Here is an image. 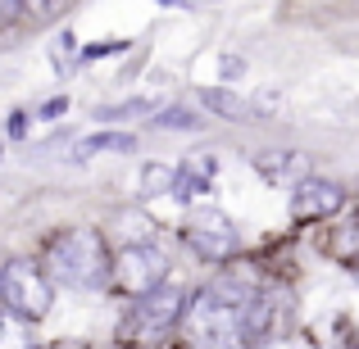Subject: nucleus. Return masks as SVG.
Wrapping results in <instances>:
<instances>
[{
  "label": "nucleus",
  "instance_id": "3",
  "mask_svg": "<svg viewBox=\"0 0 359 349\" xmlns=\"http://www.w3.org/2000/svg\"><path fill=\"white\" fill-rule=\"evenodd\" d=\"M187 332L201 349H245V322H241V308L228 304L223 295L214 290H201L187 308Z\"/></svg>",
  "mask_w": 359,
  "mask_h": 349
},
{
  "label": "nucleus",
  "instance_id": "8",
  "mask_svg": "<svg viewBox=\"0 0 359 349\" xmlns=\"http://www.w3.org/2000/svg\"><path fill=\"white\" fill-rule=\"evenodd\" d=\"M255 168H259L269 182H291V177L309 173V155H300V150H269V155L255 159Z\"/></svg>",
  "mask_w": 359,
  "mask_h": 349
},
{
  "label": "nucleus",
  "instance_id": "15",
  "mask_svg": "<svg viewBox=\"0 0 359 349\" xmlns=\"http://www.w3.org/2000/svg\"><path fill=\"white\" fill-rule=\"evenodd\" d=\"M18 9H23V0H0V27H9L18 18Z\"/></svg>",
  "mask_w": 359,
  "mask_h": 349
},
{
  "label": "nucleus",
  "instance_id": "7",
  "mask_svg": "<svg viewBox=\"0 0 359 349\" xmlns=\"http://www.w3.org/2000/svg\"><path fill=\"white\" fill-rule=\"evenodd\" d=\"M346 204V191L327 177H305V182L291 191V213L296 218H332Z\"/></svg>",
  "mask_w": 359,
  "mask_h": 349
},
{
  "label": "nucleus",
  "instance_id": "9",
  "mask_svg": "<svg viewBox=\"0 0 359 349\" xmlns=\"http://www.w3.org/2000/svg\"><path fill=\"white\" fill-rule=\"evenodd\" d=\"M100 150L128 155V150H137V136H128V131H96V136H87L78 150H73V159H91V155H100Z\"/></svg>",
  "mask_w": 359,
  "mask_h": 349
},
{
  "label": "nucleus",
  "instance_id": "6",
  "mask_svg": "<svg viewBox=\"0 0 359 349\" xmlns=\"http://www.w3.org/2000/svg\"><path fill=\"white\" fill-rule=\"evenodd\" d=\"M182 304H187V295L164 281L159 290H150V295L137 299V308H132V327H137L141 336H164V332H173V322L182 318Z\"/></svg>",
  "mask_w": 359,
  "mask_h": 349
},
{
  "label": "nucleus",
  "instance_id": "4",
  "mask_svg": "<svg viewBox=\"0 0 359 349\" xmlns=\"http://www.w3.org/2000/svg\"><path fill=\"white\" fill-rule=\"evenodd\" d=\"M164 272H168V259H164V250H155L150 241L123 245L114 254V286L128 290V295H137V299L164 286Z\"/></svg>",
  "mask_w": 359,
  "mask_h": 349
},
{
  "label": "nucleus",
  "instance_id": "13",
  "mask_svg": "<svg viewBox=\"0 0 359 349\" xmlns=\"http://www.w3.org/2000/svg\"><path fill=\"white\" fill-rule=\"evenodd\" d=\"M177 182V168H146V177H141V191L155 195V191H173Z\"/></svg>",
  "mask_w": 359,
  "mask_h": 349
},
{
  "label": "nucleus",
  "instance_id": "16",
  "mask_svg": "<svg viewBox=\"0 0 359 349\" xmlns=\"http://www.w3.org/2000/svg\"><path fill=\"white\" fill-rule=\"evenodd\" d=\"M351 272H355V281H359V254H355V263H351Z\"/></svg>",
  "mask_w": 359,
  "mask_h": 349
},
{
  "label": "nucleus",
  "instance_id": "11",
  "mask_svg": "<svg viewBox=\"0 0 359 349\" xmlns=\"http://www.w3.org/2000/svg\"><path fill=\"white\" fill-rule=\"evenodd\" d=\"M201 105L210 109V114H219V118H245V100L232 96V91H223V87L201 91Z\"/></svg>",
  "mask_w": 359,
  "mask_h": 349
},
{
  "label": "nucleus",
  "instance_id": "5",
  "mask_svg": "<svg viewBox=\"0 0 359 349\" xmlns=\"http://www.w3.org/2000/svg\"><path fill=\"white\" fill-rule=\"evenodd\" d=\"M187 241H191V250L201 254V259H210V263H223V259H237L241 254L237 222H232L228 213H219V209H196L191 222H187Z\"/></svg>",
  "mask_w": 359,
  "mask_h": 349
},
{
  "label": "nucleus",
  "instance_id": "14",
  "mask_svg": "<svg viewBox=\"0 0 359 349\" xmlns=\"http://www.w3.org/2000/svg\"><path fill=\"white\" fill-rule=\"evenodd\" d=\"M23 322L14 313H0V349H23Z\"/></svg>",
  "mask_w": 359,
  "mask_h": 349
},
{
  "label": "nucleus",
  "instance_id": "12",
  "mask_svg": "<svg viewBox=\"0 0 359 349\" xmlns=\"http://www.w3.org/2000/svg\"><path fill=\"white\" fill-rule=\"evenodd\" d=\"M141 114H155V105H150V100H123V105L96 109L100 122H123V118H141Z\"/></svg>",
  "mask_w": 359,
  "mask_h": 349
},
{
  "label": "nucleus",
  "instance_id": "10",
  "mask_svg": "<svg viewBox=\"0 0 359 349\" xmlns=\"http://www.w3.org/2000/svg\"><path fill=\"white\" fill-rule=\"evenodd\" d=\"M150 127H159V131H196L201 127V114H196V109H182V105H168V109H159V114H150Z\"/></svg>",
  "mask_w": 359,
  "mask_h": 349
},
{
  "label": "nucleus",
  "instance_id": "1",
  "mask_svg": "<svg viewBox=\"0 0 359 349\" xmlns=\"http://www.w3.org/2000/svg\"><path fill=\"white\" fill-rule=\"evenodd\" d=\"M46 277L60 281L69 290H100L114 281V254H109L105 236L91 227L60 232L46 245Z\"/></svg>",
  "mask_w": 359,
  "mask_h": 349
},
{
  "label": "nucleus",
  "instance_id": "2",
  "mask_svg": "<svg viewBox=\"0 0 359 349\" xmlns=\"http://www.w3.org/2000/svg\"><path fill=\"white\" fill-rule=\"evenodd\" d=\"M50 299H55V281L32 259H9L0 268V304L18 322H41L50 313Z\"/></svg>",
  "mask_w": 359,
  "mask_h": 349
},
{
  "label": "nucleus",
  "instance_id": "17",
  "mask_svg": "<svg viewBox=\"0 0 359 349\" xmlns=\"http://www.w3.org/2000/svg\"><path fill=\"white\" fill-rule=\"evenodd\" d=\"M23 349H36V345H23Z\"/></svg>",
  "mask_w": 359,
  "mask_h": 349
}]
</instances>
